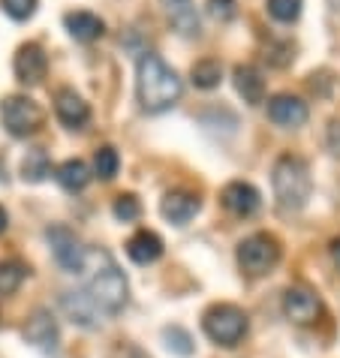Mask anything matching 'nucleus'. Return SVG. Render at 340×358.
Returning <instances> with one entry per match:
<instances>
[{
	"label": "nucleus",
	"instance_id": "nucleus-9",
	"mask_svg": "<svg viewBox=\"0 0 340 358\" xmlns=\"http://www.w3.org/2000/svg\"><path fill=\"white\" fill-rule=\"evenodd\" d=\"M283 313L289 322L295 325H310L319 320L323 313V301L319 295L310 289V286H289L286 295H283Z\"/></svg>",
	"mask_w": 340,
	"mask_h": 358
},
{
	"label": "nucleus",
	"instance_id": "nucleus-1",
	"mask_svg": "<svg viewBox=\"0 0 340 358\" xmlns=\"http://www.w3.org/2000/svg\"><path fill=\"white\" fill-rule=\"evenodd\" d=\"M184 94L178 73L160 55L145 52L136 64V96L148 115L169 112Z\"/></svg>",
	"mask_w": 340,
	"mask_h": 358
},
{
	"label": "nucleus",
	"instance_id": "nucleus-16",
	"mask_svg": "<svg viewBox=\"0 0 340 358\" xmlns=\"http://www.w3.org/2000/svg\"><path fill=\"white\" fill-rule=\"evenodd\" d=\"M127 256L136 265H151L163 256V238L151 229H139V232L127 241Z\"/></svg>",
	"mask_w": 340,
	"mask_h": 358
},
{
	"label": "nucleus",
	"instance_id": "nucleus-7",
	"mask_svg": "<svg viewBox=\"0 0 340 358\" xmlns=\"http://www.w3.org/2000/svg\"><path fill=\"white\" fill-rule=\"evenodd\" d=\"M45 238H48V244H52V253H55V259H57V265H61L64 271H69V274H82L85 271L87 253H91V250L82 244V238H78L73 229L48 226Z\"/></svg>",
	"mask_w": 340,
	"mask_h": 358
},
{
	"label": "nucleus",
	"instance_id": "nucleus-32",
	"mask_svg": "<svg viewBox=\"0 0 340 358\" xmlns=\"http://www.w3.org/2000/svg\"><path fill=\"white\" fill-rule=\"evenodd\" d=\"M6 226H9V217H6V211H3V208H0V235L6 232Z\"/></svg>",
	"mask_w": 340,
	"mask_h": 358
},
{
	"label": "nucleus",
	"instance_id": "nucleus-11",
	"mask_svg": "<svg viewBox=\"0 0 340 358\" xmlns=\"http://www.w3.org/2000/svg\"><path fill=\"white\" fill-rule=\"evenodd\" d=\"M61 310L66 313L69 322H76V325H82V328H97L99 320L106 316L85 289L82 292H64L61 295Z\"/></svg>",
	"mask_w": 340,
	"mask_h": 358
},
{
	"label": "nucleus",
	"instance_id": "nucleus-29",
	"mask_svg": "<svg viewBox=\"0 0 340 358\" xmlns=\"http://www.w3.org/2000/svg\"><path fill=\"white\" fill-rule=\"evenodd\" d=\"M0 3H3V9L15 22H24V18H31L36 13V0H0Z\"/></svg>",
	"mask_w": 340,
	"mask_h": 358
},
{
	"label": "nucleus",
	"instance_id": "nucleus-6",
	"mask_svg": "<svg viewBox=\"0 0 340 358\" xmlns=\"http://www.w3.org/2000/svg\"><path fill=\"white\" fill-rule=\"evenodd\" d=\"M0 121H3V127L15 138H24L39 130V124H43V108H39L31 96L15 94L0 103Z\"/></svg>",
	"mask_w": 340,
	"mask_h": 358
},
{
	"label": "nucleus",
	"instance_id": "nucleus-4",
	"mask_svg": "<svg viewBox=\"0 0 340 358\" xmlns=\"http://www.w3.org/2000/svg\"><path fill=\"white\" fill-rule=\"evenodd\" d=\"M247 328H250L247 313L235 304H214L202 316V331L217 346H238L244 341Z\"/></svg>",
	"mask_w": 340,
	"mask_h": 358
},
{
	"label": "nucleus",
	"instance_id": "nucleus-12",
	"mask_svg": "<svg viewBox=\"0 0 340 358\" xmlns=\"http://www.w3.org/2000/svg\"><path fill=\"white\" fill-rule=\"evenodd\" d=\"M223 208L229 214L235 217H253L259 211V205H262V196H259V190L253 184L247 181H232L223 187Z\"/></svg>",
	"mask_w": 340,
	"mask_h": 358
},
{
	"label": "nucleus",
	"instance_id": "nucleus-24",
	"mask_svg": "<svg viewBox=\"0 0 340 358\" xmlns=\"http://www.w3.org/2000/svg\"><path fill=\"white\" fill-rule=\"evenodd\" d=\"M118 169H121V157H118L115 148L112 145L97 148V154H94V172H97V178L112 181V178L118 175Z\"/></svg>",
	"mask_w": 340,
	"mask_h": 358
},
{
	"label": "nucleus",
	"instance_id": "nucleus-30",
	"mask_svg": "<svg viewBox=\"0 0 340 358\" xmlns=\"http://www.w3.org/2000/svg\"><path fill=\"white\" fill-rule=\"evenodd\" d=\"M325 142H328V151L340 157V121H332V124H328V136H325Z\"/></svg>",
	"mask_w": 340,
	"mask_h": 358
},
{
	"label": "nucleus",
	"instance_id": "nucleus-5",
	"mask_svg": "<svg viewBox=\"0 0 340 358\" xmlns=\"http://www.w3.org/2000/svg\"><path fill=\"white\" fill-rule=\"evenodd\" d=\"M280 262V241L268 232H256L238 244V265L250 277H262Z\"/></svg>",
	"mask_w": 340,
	"mask_h": 358
},
{
	"label": "nucleus",
	"instance_id": "nucleus-8",
	"mask_svg": "<svg viewBox=\"0 0 340 358\" xmlns=\"http://www.w3.org/2000/svg\"><path fill=\"white\" fill-rule=\"evenodd\" d=\"M24 341L43 355L57 358V352H61V331H57L55 316L48 310H34V316L24 325Z\"/></svg>",
	"mask_w": 340,
	"mask_h": 358
},
{
	"label": "nucleus",
	"instance_id": "nucleus-26",
	"mask_svg": "<svg viewBox=\"0 0 340 358\" xmlns=\"http://www.w3.org/2000/svg\"><path fill=\"white\" fill-rule=\"evenodd\" d=\"M112 214H115L121 223H133V220H139V214H142V205H139V199H136L133 193H124V196L115 199Z\"/></svg>",
	"mask_w": 340,
	"mask_h": 358
},
{
	"label": "nucleus",
	"instance_id": "nucleus-19",
	"mask_svg": "<svg viewBox=\"0 0 340 358\" xmlns=\"http://www.w3.org/2000/svg\"><path fill=\"white\" fill-rule=\"evenodd\" d=\"M235 87L244 96V103L259 106L265 99V78L253 64H238L235 66Z\"/></svg>",
	"mask_w": 340,
	"mask_h": 358
},
{
	"label": "nucleus",
	"instance_id": "nucleus-20",
	"mask_svg": "<svg viewBox=\"0 0 340 358\" xmlns=\"http://www.w3.org/2000/svg\"><path fill=\"white\" fill-rule=\"evenodd\" d=\"M55 178H57V184L64 187V190L69 193H78V190H85L87 181H91V172H87V166L82 160H66L55 169Z\"/></svg>",
	"mask_w": 340,
	"mask_h": 358
},
{
	"label": "nucleus",
	"instance_id": "nucleus-17",
	"mask_svg": "<svg viewBox=\"0 0 340 358\" xmlns=\"http://www.w3.org/2000/svg\"><path fill=\"white\" fill-rule=\"evenodd\" d=\"M166 18L172 22V27L184 36H196L199 34V13L193 0H160Z\"/></svg>",
	"mask_w": 340,
	"mask_h": 358
},
{
	"label": "nucleus",
	"instance_id": "nucleus-21",
	"mask_svg": "<svg viewBox=\"0 0 340 358\" xmlns=\"http://www.w3.org/2000/svg\"><path fill=\"white\" fill-rule=\"evenodd\" d=\"M52 175V160H48V154L43 148H34V151H27V157L22 160V178L31 184H39L45 181V178Z\"/></svg>",
	"mask_w": 340,
	"mask_h": 358
},
{
	"label": "nucleus",
	"instance_id": "nucleus-27",
	"mask_svg": "<svg viewBox=\"0 0 340 358\" xmlns=\"http://www.w3.org/2000/svg\"><path fill=\"white\" fill-rule=\"evenodd\" d=\"M268 13H271V18H277V22L289 24L302 15V0H268Z\"/></svg>",
	"mask_w": 340,
	"mask_h": 358
},
{
	"label": "nucleus",
	"instance_id": "nucleus-2",
	"mask_svg": "<svg viewBox=\"0 0 340 358\" xmlns=\"http://www.w3.org/2000/svg\"><path fill=\"white\" fill-rule=\"evenodd\" d=\"M85 292L94 298L106 316H118L129 301V286L124 271L106 250H91L85 265Z\"/></svg>",
	"mask_w": 340,
	"mask_h": 358
},
{
	"label": "nucleus",
	"instance_id": "nucleus-3",
	"mask_svg": "<svg viewBox=\"0 0 340 358\" xmlns=\"http://www.w3.org/2000/svg\"><path fill=\"white\" fill-rule=\"evenodd\" d=\"M271 184H274L277 205L283 208V211H302V208L307 205L310 193H313L310 166L302 160V157H292V154H283L274 163Z\"/></svg>",
	"mask_w": 340,
	"mask_h": 358
},
{
	"label": "nucleus",
	"instance_id": "nucleus-14",
	"mask_svg": "<svg viewBox=\"0 0 340 358\" xmlns=\"http://www.w3.org/2000/svg\"><path fill=\"white\" fill-rule=\"evenodd\" d=\"M55 112H57V121L69 130H82V127L91 121V108L82 96H78L73 87H61L55 96Z\"/></svg>",
	"mask_w": 340,
	"mask_h": 358
},
{
	"label": "nucleus",
	"instance_id": "nucleus-31",
	"mask_svg": "<svg viewBox=\"0 0 340 358\" xmlns=\"http://www.w3.org/2000/svg\"><path fill=\"white\" fill-rule=\"evenodd\" d=\"M332 259L340 265V238H334V241H332Z\"/></svg>",
	"mask_w": 340,
	"mask_h": 358
},
{
	"label": "nucleus",
	"instance_id": "nucleus-22",
	"mask_svg": "<svg viewBox=\"0 0 340 358\" xmlns=\"http://www.w3.org/2000/svg\"><path fill=\"white\" fill-rule=\"evenodd\" d=\"M190 78H193V85L202 87V91H214L220 85V78H223V66H220V61H214V57H205V61L193 64Z\"/></svg>",
	"mask_w": 340,
	"mask_h": 358
},
{
	"label": "nucleus",
	"instance_id": "nucleus-10",
	"mask_svg": "<svg viewBox=\"0 0 340 358\" xmlns=\"http://www.w3.org/2000/svg\"><path fill=\"white\" fill-rule=\"evenodd\" d=\"M15 78L22 85H39L45 78L48 73V57L43 52V45H36V43H24L22 48L15 52Z\"/></svg>",
	"mask_w": 340,
	"mask_h": 358
},
{
	"label": "nucleus",
	"instance_id": "nucleus-13",
	"mask_svg": "<svg viewBox=\"0 0 340 358\" xmlns=\"http://www.w3.org/2000/svg\"><path fill=\"white\" fill-rule=\"evenodd\" d=\"M268 117L277 124V127H302L307 124V103L302 96H292V94H277L268 99Z\"/></svg>",
	"mask_w": 340,
	"mask_h": 358
},
{
	"label": "nucleus",
	"instance_id": "nucleus-25",
	"mask_svg": "<svg viewBox=\"0 0 340 358\" xmlns=\"http://www.w3.org/2000/svg\"><path fill=\"white\" fill-rule=\"evenodd\" d=\"M163 341H166V346H169V350H172L175 355H190V352H193V337H190L181 325L163 328Z\"/></svg>",
	"mask_w": 340,
	"mask_h": 358
},
{
	"label": "nucleus",
	"instance_id": "nucleus-15",
	"mask_svg": "<svg viewBox=\"0 0 340 358\" xmlns=\"http://www.w3.org/2000/svg\"><path fill=\"white\" fill-rule=\"evenodd\" d=\"M199 199L193 193H187V190H172V193H166L163 196V202H160V214L166 217L169 223H175V226H184L190 223L193 217L199 214Z\"/></svg>",
	"mask_w": 340,
	"mask_h": 358
},
{
	"label": "nucleus",
	"instance_id": "nucleus-23",
	"mask_svg": "<svg viewBox=\"0 0 340 358\" xmlns=\"http://www.w3.org/2000/svg\"><path fill=\"white\" fill-rule=\"evenodd\" d=\"M27 268L18 259H3L0 262V295H13L18 286L24 283Z\"/></svg>",
	"mask_w": 340,
	"mask_h": 358
},
{
	"label": "nucleus",
	"instance_id": "nucleus-28",
	"mask_svg": "<svg viewBox=\"0 0 340 358\" xmlns=\"http://www.w3.org/2000/svg\"><path fill=\"white\" fill-rule=\"evenodd\" d=\"M208 15L220 24L232 22L235 18V0H208Z\"/></svg>",
	"mask_w": 340,
	"mask_h": 358
},
{
	"label": "nucleus",
	"instance_id": "nucleus-18",
	"mask_svg": "<svg viewBox=\"0 0 340 358\" xmlns=\"http://www.w3.org/2000/svg\"><path fill=\"white\" fill-rule=\"evenodd\" d=\"M64 24H66V31H69V36H73L76 43H94V39H99L106 34L103 18L94 15V13H85V9H78V13H66Z\"/></svg>",
	"mask_w": 340,
	"mask_h": 358
}]
</instances>
